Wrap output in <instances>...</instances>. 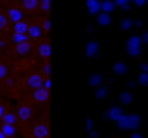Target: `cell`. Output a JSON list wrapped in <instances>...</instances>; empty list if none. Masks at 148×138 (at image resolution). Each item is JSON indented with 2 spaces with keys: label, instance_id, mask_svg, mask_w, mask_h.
<instances>
[{
  "label": "cell",
  "instance_id": "11",
  "mask_svg": "<svg viewBox=\"0 0 148 138\" xmlns=\"http://www.w3.org/2000/svg\"><path fill=\"white\" fill-rule=\"evenodd\" d=\"M29 49H31V45H29V43H21V45H16V51H18L21 55L29 53Z\"/></svg>",
  "mask_w": 148,
  "mask_h": 138
},
{
  "label": "cell",
  "instance_id": "15",
  "mask_svg": "<svg viewBox=\"0 0 148 138\" xmlns=\"http://www.w3.org/2000/svg\"><path fill=\"white\" fill-rule=\"evenodd\" d=\"M4 77H6V65L0 63V79H4Z\"/></svg>",
  "mask_w": 148,
  "mask_h": 138
},
{
  "label": "cell",
  "instance_id": "9",
  "mask_svg": "<svg viewBox=\"0 0 148 138\" xmlns=\"http://www.w3.org/2000/svg\"><path fill=\"white\" fill-rule=\"evenodd\" d=\"M35 8H39L37 0H23V10H35Z\"/></svg>",
  "mask_w": 148,
  "mask_h": 138
},
{
  "label": "cell",
  "instance_id": "8",
  "mask_svg": "<svg viewBox=\"0 0 148 138\" xmlns=\"http://www.w3.org/2000/svg\"><path fill=\"white\" fill-rule=\"evenodd\" d=\"M49 53H51L49 43H41V45H39V57H41V59H47V57H49Z\"/></svg>",
  "mask_w": 148,
  "mask_h": 138
},
{
  "label": "cell",
  "instance_id": "1",
  "mask_svg": "<svg viewBox=\"0 0 148 138\" xmlns=\"http://www.w3.org/2000/svg\"><path fill=\"white\" fill-rule=\"evenodd\" d=\"M33 100H35V102H39V104H43V102H47V100H49V91H47L45 87H39V89H35V91H33Z\"/></svg>",
  "mask_w": 148,
  "mask_h": 138
},
{
  "label": "cell",
  "instance_id": "10",
  "mask_svg": "<svg viewBox=\"0 0 148 138\" xmlns=\"http://www.w3.org/2000/svg\"><path fill=\"white\" fill-rule=\"evenodd\" d=\"M27 31H29V25H27V23H16V25H14V33H16V35H23V33H27Z\"/></svg>",
  "mask_w": 148,
  "mask_h": 138
},
{
  "label": "cell",
  "instance_id": "13",
  "mask_svg": "<svg viewBox=\"0 0 148 138\" xmlns=\"http://www.w3.org/2000/svg\"><path fill=\"white\" fill-rule=\"evenodd\" d=\"M8 27V16H4V14H0V31H4Z\"/></svg>",
  "mask_w": 148,
  "mask_h": 138
},
{
  "label": "cell",
  "instance_id": "7",
  "mask_svg": "<svg viewBox=\"0 0 148 138\" xmlns=\"http://www.w3.org/2000/svg\"><path fill=\"white\" fill-rule=\"evenodd\" d=\"M27 35H29V39H39L41 37V27L39 25H29Z\"/></svg>",
  "mask_w": 148,
  "mask_h": 138
},
{
  "label": "cell",
  "instance_id": "5",
  "mask_svg": "<svg viewBox=\"0 0 148 138\" xmlns=\"http://www.w3.org/2000/svg\"><path fill=\"white\" fill-rule=\"evenodd\" d=\"M43 77H45V75H31V77L27 79V83H29L31 87H35V89H39V87H41V81H45Z\"/></svg>",
  "mask_w": 148,
  "mask_h": 138
},
{
  "label": "cell",
  "instance_id": "4",
  "mask_svg": "<svg viewBox=\"0 0 148 138\" xmlns=\"http://www.w3.org/2000/svg\"><path fill=\"white\" fill-rule=\"evenodd\" d=\"M23 12L25 10H21V8H16V6H12L10 8V12H8V19L16 25V23H23Z\"/></svg>",
  "mask_w": 148,
  "mask_h": 138
},
{
  "label": "cell",
  "instance_id": "12",
  "mask_svg": "<svg viewBox=\"0 0 148 138\" xmlns=\"http://www.w3.org/2000/svg\"><path fill=\"white\" fill-rule=\"evenodd\" d=\"M2 134H4V136H12V134H14V126H4V124H2Z\"/></svg>",
  "mask_w": 148,
  "mask_h": 138
},
{
  "label": "cell",
  "instance_id": "6",
  "mask_svg": "<svg viewBox=\"0 0 148 138\" xmlns=\"http://www.w3.org/2000/svg\"><path fill=\"white\" fill-rule=\"evenodd\" d=\"M2 124H4V126H14V124H16V114H14V112H6V114L2 116Z\"/></svg>",
  "mask_w": 148,
  "mask_h": 138
},
{
  "label": "cell",
  "instance_id": "17",
  "mask_svg": "<svg viewBox=\"0 0 148 138\" xmlns=\"http://www.w3.org/2000/svg\"><path fill=\"white\" fill-rule=\"evenodd\" d=\"M0 138H6V136H4V134H2V132H0Z\"/></svg>",
  "mask_w": 148,
  "mask_h": 138
},
{
  "label": "cell",
  "instance_id": "2",
  "mask_svg": "<svg viewBox=\"0 0 148 138\" xmlns=\"http://www.w3.org/2000/svg\"><path fill=\"white\" fill-rule=\"evenodd\" d=\"M14 114H16V120H21V122H27V120L31 118V108H27V106H21V108H16V110H14Z\"/></svg>",
  "mask_w": 148,
  "mask_h": 138
},
{
  "label": "cell",
  "instance_id": "16",
  "mask_svg": "<svg viewBox=\"0 0 148 138\" xmlns=\"http://www.w3.org/2000/svg\"><path fill=\"white\" fill-rule=\"evenodd\" d=\"M4 114H6V110H4V106H0V118H2Z\"/></svg>",
  "mask_w": 148,
  "mask_h": 138
},
{
  "label": "cell",
  "instance_id": "14",
  "mask_svg": "<svg viewBox=\"0 0 148 138\" xmlns=\"http://www.w3.org/2000/svg\"><path fill=\"white\" fill-rule=\"evenodd\" d=\"M39 10L49 12V0H41V2H39Z\"/></svg>",
  "mask_w": 148,
  "mask_h": 138
},
{
  "label": "cell",
  "instance_id": "3",
  "mask_svg": "<svg viewBox=\"0 0 148 138\" xmlns=\"http://www.w3.org/2000/svg\"><path fill=\"white\" fill-rule=\"evenodd\" d=\"M33 136H35V138H47V136H49L47 124H37V126L33 128Z\"/></svg>",
  "mask_w": 148,
  "mask_h": 138
}]
</instances>
